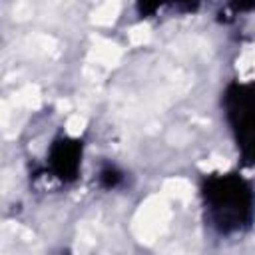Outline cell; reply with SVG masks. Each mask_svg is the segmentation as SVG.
Listing matches in <instances>:
<instances>
[{
	"label": "cell",
	"instance_id": "1",
	"mask_svg": "<svg viewBox=\"0 0 255 255\" xmlns=\"http://www.w3.org/2000/svg\"><path fill=\"white\" fill-rule=\"evenodd\" d=\"M201 201L207 221L223 235L241 233L255 219V189L239 173H209L203 177Z\"/></svg>",
	"mask_w": 255,
	"mask_h": 255
},
{
	"label": "cell",
	"instance_id": "2",
	"mask_svg": "<svg viewBox=\"0 0 255 255\" xmlns=\"http://www.w3.org/2000/svg\"><path fill=\"white\" fill-rule=\"evenodd\" d=\"M221 106L243 163L255 167V84L231 82L223 92Z\"/></svg>",
	"mask_w": 255,
	"mask_h": 255
},
{
	"label": "cell",
	"instance_id": "3",
	"mask_svg": "<svg viewBox=\"0 0 255 255\" xmlns=\"http://www.w3.org/2000/svg\"><path fill=\"white\" fill-rule=\"evenodd\" d=\"M82 155H84V145L80 139L70 135H60L48 147V157H46L48 171L52 173V177L60 179L62 183H72L80 175Z\"/></svg>",
	"mask_w": 255,
	"mask_h": 255
},
{
	"label": "cell",
	"instance_id": "4",
	"mask_svg": "<svg viewBox=\"0 0 255 255\" xmlns=\"http://www.w3.org/2000/svg\"><path fill=\"white\" fill-rule=\"evenodd\" d=\"M124 171L116 165V163H104L98 171V183L104 189H116L118 185H122L124 181Z\"/></svg>",
	"mask_w": 255,
	"mask_h": 255
}]
</instances>
